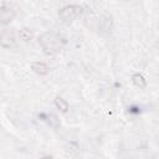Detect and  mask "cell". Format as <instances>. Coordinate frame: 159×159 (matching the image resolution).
Here are the masks:
<instances>
[{
  "label": "cell",
  "mask_w": 159,
  "mask_h": 159,
  "mask_svg": "<svg viewBox=\"0 0 159 159\" xmlns=\"http://www.w3.org/2000/svg\"><path fill=\"white\" fill-rule=\"evenodd\" d=\"M40 159H55V158L51 157V155H43V157H41Z\"/></svg>",
  "instance_id": "obj_10"
},
{
  "label": "cell",
  "mask_w": 159,
  "mask_h": 159,
  "mask_svg": "<svg viewBox=\"0 0 159 159\" xmlns=\"http://www.w3.org/2000/svg\"><path fill=\"white\" fill-rule=\"evenodd\" d=\"M19 37H20V40H22L24 42H29V41H31V40L34 39V32H32L30 29L24 27V29H21V30L19 31Z\"/></svg>",
  "instance_id": "obj_7"
},
{
  "label": "cell",
  "mask_w": 159,
  "mask_h": 159,
  "mask_svg": "<svg viewBox=\"0 0 159 159\" xmlns=\"http://www.w3.org/2000/svg\"><path fill=\"white\" fill-rule=\"evenodd\" d=\"M132 81L134 83V86H137L138 88H145L147 87V80L143 77V75L140 73H135L132 76Z\"/></svg>",
  "instance_id": "obj_8"
},
{
  "label": "cell",
  "mask_w": 159,
  "mask_h": 159,
  "mask_svg": "<svg viewBox=\"0 0 159 159\" xmlns=\"http://www.w3.org/2000/svg\"><path fill=\"white\" fill-rule=\"evenodd\" d=\"M0 42H1V46L6 47V48H10V47L15 46L16 39H15L14 32L10 31V30H2L1 36H0Z\"/></svg>",
  "instance_id": "obj_4"
},
{
  "label": "cell",
  "mask_w": 159,
  "mask_h": 159,
  "mask_svg": "<svg viewBox=\"0 0 159 159\" xmlns=\"http://www.w3.org/2000/svg\"><path fill=\"white\" fill-rule=\"evenodd\" d=\"M31 68H32V71H34L35 73H37V75H40V76H43V75H46V73L48 72V66H47L45 62H40V61L34 62V63L31 65Z\"/></svg>",
  "instance_id": "obj_5"
},
{
  "label": "cell",
  "mask_w": 159,
  "mask_h": 159,
  "mask_svg": "<svg viewBox=\"0 0 159 159\" xmlns=\"http://www.w3.org/2000/svg\"><path fill=\"white\" fill-rule=\"evenodd\" d=\"M112 24H113V21H112V17L109 15H103L102 19L99 20V26L104 31H111Z\"/></svg>",
  "instance_id": "obj_6"
},
{
  "label": "cell",
  "mask_w": 159,
  "mask_h": 159,
  "mask_svg": "<svg viewBox=\"0 0 159 159\" xmlns=\"http://www.w3.org/2000/svg\"><path fill=\"white\" fill-rule=\"evenodd\" d=\"M0 10H1V24L7 25L9 22H11L12 19L15 17V10L12 9V6L5 1H1Z\"/></svg>",
  "instance_id": "obj_3"
},
{
  "label": "cell",
  "mask_w": 159,
  "mask_h": 159,
  "mask_svg": "<svg viewBox=\"0 0 159 159\" xmlns=\"http://www.w3.org/2000/svg\"><path fill=\"white\" fill-rule=\"evenodd\" d=\"M55 104H56V107H57L62 113H66V112L68 111V103L66 102V99H63V98L60 97V96H57V97L55 98Z\"/></svg>",
  "instance_id": "obj_9"
},
{
  "label": "cell",
  "mask_w": 159,
  "mask_h": 159,
  "mask_svg": "<svg viewBox=\"0 0 159 159\" xmlns=\"http://www.w3.org/2000/svg\"><path fill=\"white\" fill-rule=\"evenodd\" d=\"M82 11V7L80 5H66L58 11V17L62 22H70L76 16H78Z\"/></svg>",
  "instance_id": "obj_2"
},
{
  "label": "cell",
  "mask_w": 159,
  "mask_h": 159,
  "mask_svg": "<svg viewBox=\"0 0 159 159\" xmlns=\"http://www.w3.org/2000/svg\"><path fill=\"white\" fill-rule=\"evenodd\" d=\"M39 43L42 47L43 52L47 56H53L60 52L61 50V41L60 37L56 36L53 32H45L40 36Z\"/></svg>",
  "instance_id": "obj_1"
}]
</instances>
